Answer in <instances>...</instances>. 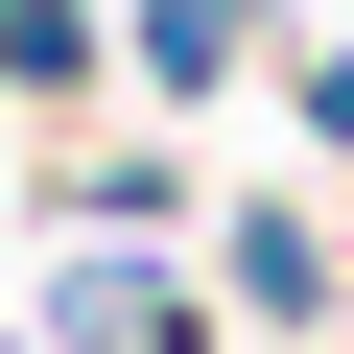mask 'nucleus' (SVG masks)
I'll use <instances>...</instances> for the list:
<instances>
[{
	"label": "nucleus",
	"instance_id": "1",
	"mask_svg": "<svg viewBox=\"0 0 354 354\" xmlns=\"http://www.w3.org/2000/svg\"><path fill=\"white\" fill-rule=\"evenodd\" d=\"M71 354H213V307L142 283V260H71Z\"/></svg>",
	"mask_w": 354,
	"mask_h": 354
},
{
	"label": "nucleus",
	"instance_id": "2",
	"mask_svg": "<svg viewBox=\"0 0 354 354\" xmlns=\"http://www.w3.org/2000/svg\"><path fill=\"white\" fill-rule=\"evenodd\" d=\"M236 24L260 0H142V71H236Z\"/></svg>",
	"mask_w": 354,
	"mask_h": 354
}]
</instances>
